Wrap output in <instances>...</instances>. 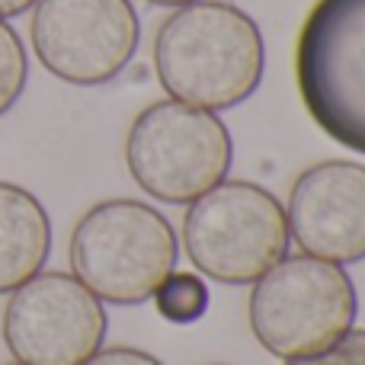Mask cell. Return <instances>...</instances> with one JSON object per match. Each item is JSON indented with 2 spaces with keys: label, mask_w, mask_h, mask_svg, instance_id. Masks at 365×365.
<instances>
[{
  "label": "cell",
  "mask_w": 365,
  "mask_h": 365,
  "mask_svg": "<svg viewBox=\"0 0 365 365\" xmlns=\"http://www.w3.org/2000/svg\"><path fill=\"white\" fill-rule=\"evenodd\" d=\"M154 68L170 100L208 113L234 109L263 83V32L231 0H195L160 23Z\"/></svg>",
  "instance_id": "cell-1"
},
{
  "label": "cell",
  "mask_w": 365,
  "mask_h": 365,
  "mask_svg": "<svg viewBox=\"0 0 365 365\" xmlns=\"http://www.w3.org/2000/svg\"><path fill=\"white\" fill-rule=\"evenodd\" d=\"M71 276L100 302L132 308L177 269L180 240L164 212L138 199L96 202L71 231Z\"/></svg>",
  "instance_id": "cell-2"
},
{
  "label": "cell",
  "mask_w": 365,
  "mask_h": 365,
  "mask_svg": "<svg viewBox=\"0 0 365 365\" xmlns=\"http://www.w3.org/2000/svg\"><path fill=\"white\" fill-rule=\"evenodd\" d=\"M359 298L346 266L317 257H285L253 282L247 317L257 343L276 359L330 349L356 327Z\"/></svg>",
  "instance_id": "cell-3"
},
{
  "label": "cell",
  "mask_w": 365,
  "mask_h": 365,
  "mask_svg": "<svg viewBox=\"0 0 365 365\" xmlns=\"http://www.w3.org/2000/svg\"><path fill=\"white\" fill-rule=\"evenodd\" d=\"M285 205L250 180H221L189 202L182 247L202 276L225 285H253L289 257Z\"/></svg>",
  "instance_id": "cell-4"
},
{
  "label": "cell",
  "mask_w": 365,
  "mask_h": 365,
  "mask_svg": "<svg viewBox=\"0 0 365 365\" xmlns=\"http://www.w3.org/2000/svg\"><path fill=\"white\" fill-rule=\"evenodd\" d=\"M295 83L330 141L365 158V0H317L295 42Z\"/></svg>",
  "instance_id": "cell-5"
},
{
  "label": "cell",
  "mask_w": 365,
  "mask_h": 365,
  "mask_svg": "<svg viewBox=\"0 0 365 365\" xmlns=\"http://www.w3.org/2000/svg\"><path fill=\"white\" fill-rule=\"evenodd\" d=\"M125 164L151 199L189 205L227 180L234 141L218 113L160 100L135 115L125 138Z\"/></svg>",
  "instance_id": "cell-6"
},
{
  "label": "cell",
  "mask_w": 365,
  "mask_h": 365,
  "mask_svg": "<svg viewBox=\"0 0 365 365\" xmlns=\"http://www.w3.org/2000/svg\"><path fill=\"white\" fill-rule=\"evenodd\" d=\"M29 42L51 77L100 87L132 64L141 19L132 0H36Z\"/></svg>",
  "instance_id": "cell-7"
},
{
  "label": "cell",
  "mask_w": 365,
  "mask_h": 365,
  "mask_svg": "<svg viewBox=\"0 0 365 365\" xmlns=\"http://www.w3.org/2000/svg\"><path fill=\"white\" fill-rule=\"evenodd\" d=\"M103 302L71 272H36L10 292L0 334L19 365H83L103 349Z\"/></svg>",
  "instance_id": "cell-8"
},
{
  "label": "cell",
  "mask_w": 365,
  "mask_h": 365,
  "mask_svg": "<svg viewBox=\"0 0 365 365\" xmlns=\"http://www.w3.org/2000/svg\"><path fill=\"white\" fill-rule=\"evenodd\" d=\"M289 237L308 257L336 266L365 259V164L321 160L292 182Z\"/></svg>",
  "instance_id": "cell-9"
},
{
  "label": "cell",
  "mask_w": 365,
  "mask_h": 365,
  "mask_svg": "<svg viewBox=\"0 0 365 365\" xmlns=\"http://www.w3.org/2000/svg\"><path fill=\"white\" fill-rule=\"evenodd\" d=\"M51 253V218L45 205L16 182H0V295H10Z\"/></svg>",
  "instance_id": "cell-10"
},
{
  "label": "cell",
  "mask_w": 365,
  "mask_h": 365,
  "mask_svg": "<svg viewBox=\"0 0 365 365\" xmlns=\"http://www.w3.org/2000/svg\"><path fill=\"white\" fill-rule=\"evenodd\" d=\"M154 304H158V314L164 321L186 327V324H195L205 317L208 304H212V292H208L205 279L199 272L173 269L154 292Z\"/></svg>",
  "instance_id": "cell-11"
},
{
  "label": "cell",
  "mask_w": 365,
  "mask_h": 365,
  "mask_svg": "<svg viewBox=\"0 0 365 365\" xmlns=\"http://www.w3.org/2000/svg\"><path fill=\"white\" fill-rule=\"evenodd\" d=\"M29 81V58L19 32L6 19H0V115H6L19 103Z\"/></svg>",
  "instance_id": "cell-12"
},
{
  "label": "cell",
  "mask_w": 365,
  "mask_h": 365,
  "mask_svg": "<svg viewBox=\"0 0 365 365\" xmlns=\"http://www.w3.org/2000/svg\"><path fill=\"white\" fill-rule=\"evenodd\" d=\"M285 365H365V330H349L330 349L302 359H285Z\"/></svg>",
  "instance_id": "cell-13"
},
{
  "label": "cell",
  "mask_w": 365,
  "mask_h": 365,
  "mask_svg": "<svg viewBox=\"0 0 365 365\" xmlns=\"http://www.w3.org/2000/svg\"><path fill=\"white\" fill-rule=\"evenodd\" d=\"M83 365H164L158 356L145 353V349H135V346H109L93 353Z\"/></svg>",
  "instance_id": "cell-14"
},
{
  "label": "cell",
  "mask_w": 365,
  "mask_h": 365,
  "mask_svg": "<svg viewBox=\"0 0 365 365\" xmlns=\"http://www.w3.org/2000/svg\"><path fill=\"white\" fill-rule=\"evenodd\" d=\"M36 0H0V19H10V16H23L26 10H32Z\"/></svg>",
  "instance_id": "cell-15"
},
{
  "label": "cell",
  "mask_w": 365,
  "mask_h": 365,
  "mask_svg": "<svg viewBox=\"0 0 365 365\" xmlns=\"http://www.w3.org/2000/svg\"><path fill=\"white\" fill-rule=\"evenodd\" d=\"M148 4H158V6H186V4H195V0H148Z\"/></svg>",
  "instance_id": "cell-16"
},
{
  "label": "cell",
  "mask_w": 365,
  "mask_h": 365,
  "mask_svg": "<svg viewBox=\"0 0 365 365\" xmlns=\"http://www.w3.org/2000/svg\"><path fill=\"white\" fill-rule=\"evenodd\" d=\"M10 365H19V362H10Z\"/></svg>",
  "instance_id": "cell-17"
}]
</instances>
